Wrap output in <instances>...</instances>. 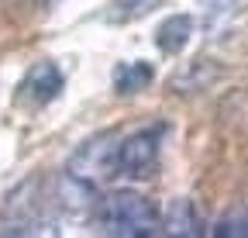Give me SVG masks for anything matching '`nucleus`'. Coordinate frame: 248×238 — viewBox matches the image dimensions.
I'll return each instance as SVG.
<instances>
[{
  "instance_id": "1",
  "label": "nucleus",
  "mask_w": 248,
  "mask_h": 238,
  "mask_svg": "<svg viewBox=\"0 0 248 238\" xmlns=\"http://www.w3.org/2000/svg\"><path fill=\"white\" fill-rule=\"evenodd\" d=\"M159 221H162L159 207L135 190H114L100 204V224H104L107 235H117V238L155 235L159 231Z\"/></svg>"
},
{
  "instance_id": "2",
  "label": "nucleus",
  "mask_w": 248,
  "mask_h": 238,
  "mask_svg": "<svg viewBox=\"0 0 248 238\" xmlns=\"http://www.w3.org/2000/svg\"><path fill=\"white\" fill-rule=\"evenodd\" d=\"M117 138L114 135H97L90 138L79 152L69 159L66 173L73 176V180H83L90 187H97L104 180H110V176H117Z\"/></svg>"
},
{
  "instance_id": "3",
  "label": "nucleus",
  "mask_w": 248,
  "mask_h": 238,
  "mask_svg": "<svg viewBox=\"0 0 248 238\" xmlns=\"http://www.w3.org/2000/svg\"><path fill=\"white\" fill-rule=\"evenodd\" d=\"M159 128L148 131H135L131 138H124L117 145V176H128V180H145L159 166Z\"/></svg>"
},
{
  "instance_id": "4",
  "label": "nucleus",
  "mask_w": 248,
  "mask_h": 238,
  "mask_svg": "<svg viewBox=\"0 0 248 238\" xmlns=\"http://www.w3.org/2000/svg\"><path fill=\"white\" fill-rule=\"evenodd\" d=\"M59 94H62V69L55 63H38L21 83V104H31V107L52 104Z\"/></svg>"
},
{
  "instance_id": "5",
  "label": "nucleus",
  "mask_w": 248,
  "mask_h": 238,
  "mask_svg": "<svg viewBox=\"0 0 248 238\" xmlns=\"http://www.w3.org/2000/svg\"><path fill=\"white\" fill-rule=\"evenodd\" d=\"M193 35V17L190 14H172L159 24V32H155V45H159L162 52L169 55H179L186 48V42H190Z\"/></svg>"
},
{
  "instance_id": "6",
  "label": "nucleus",
  "mask_w": 248,
  "mask_h": 238,
  "mask_svg": "<svg viewBox=\"0 0 248 238\" xmlns=\"http://www.w3.org/2000/svg\"><path fill=\"white\" fill-rule=\"evenodd\" d=\"M159 231H166V235H183V238L200 235V214H197V207H193L190 200L169 204V211H166L162 221H159Z\"/></svg>"
},
{
  "instance_id": "7",
  "label": "nucleus",
  "mask_w": 248,
  "mask_h": 238,
  "mask_svg": "<svg viewBox=\"0 0 248 238\" xmlns=\"http://www.w3.org/2000/svg\"><path fill=\"white\" fill-rule=\"evenodd\" d=\"M152 66L148 63H128V66H121L117 69V94H124V97H131V94H138V90H145V86L152 83Z\"/></svg>"
},
{
  "instance_id": "8",
  "label": "nucleus",
  "mask_w": 248,
  "mask_h": 238,
  "mask_svg": "<svg viewBox=\"0 0 248 238\" xmlns=\"http://www.w3.org/2000/svg\"><path fill=\"white\" fill-rule=\"evenodd\" d=\"M159 0H114V11H110V17L114 21H131V17H141V14H148Z\"/></svg>"
}]
</instances>
